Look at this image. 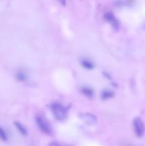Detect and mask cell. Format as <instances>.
<instances>
[{
    "label": "cell",
    "mask_w": 145,
    "mask_h": 146,
    "mask_svg": "<svg viewBox=\"0 0 145 146\" xmlns=\"http://www.w3.org/2000/svg\"><path fill=\"white\" fill-rule=\"evenodd\" d=\"M51 111L56 119L63 121L67 116V111L65 107L59 103H55L51 105Z\"/></svg>",
    "instance_id": "1"
},
{
    "label": "cell",
    "mask_w": 145,
    "mask_h": 146,
    "mask_svg": "<svg viewBox=\"0 0 145 146\" xmlns=\"http://www.w3.org/2000/svg\"><path fill=\"white\" fill-rule=\"evenodd\" d=\"M133 125L136 135L138 137L143 136L145 132V127L142 120L139 118H134L133 121Z\"/></svg>",
    "instance_id": "2"
},
{
    "label": "cell",
    "mask_w": 145,
    "mask_h": 146,
    "mask_svg": "<svg viewBox=\"0 0 145 146\" xmlns=\"http://www.w3.org/2000/svg\"><path fill=\"white\" fill-rule=\"evenodd\" d=\"M36 123L38 126L39 127L40 130L42 131L45 133L49 134L51 133V128L48 125V123L46 122L45 119L43 118V117L37 116L36 117Z\"/></svg>",
    "instance_id": "3"
},
{
    "label": "cell",
    "mask_w": 145,
    "mask_h": 146,
    "mask_svg": "<svg viewBox=\"0 0 145 146\" xmlns=\"http://www.w3.org/2000/svg\"><path fill=\"white\" fill-rule=\"evenodd\" d=\"M81 119L83 120L88 124L95 123L97 121L96 117L90 113H83L80 115Z\"/></svg>",
    "instance_id": "4"
},
{
    "label": "cell",
    "mask_w": 145,
    "mask_h": 146,
    "mask_svg": "<svg viewBox=\"0 0 145 146\" xmlns=\"http://www.w3.org/2000/svg\"><path fill=\"white\" fill-rule=\"evenodd\" d=\"M105 18L114 27H118V21L116 18H115V16L113 15V14L112 13H107V14H105Z\"/></svg>",
    "instance_id": "5"
},
{
    "label": "cell",
    "mask_w": 145,
    "mask_h": 146,
    "mask_svg": "<svg viewBox=\"0 0 145 146\" xmlns=\"http://www.w3.org/2000/svg\"><path fill=\"white\" fill-rule=\"evenodd\" d=\"M15 125L16 126V128H18V130L20 131L21 133H22L23 135H26V131L25 128H24V126H23L20 123H17V122L15 123Z\"/></svg>",
    "instance_id": "6"
},
{
    "label": "cell",
    "mask_w": 145,
    "mask_h": 146,
    "mask_svg": "<svg viewBox=\"0 0 145 146\" xmlns=\"http://www.w3.org/2000/svg\"><path fill=\"white\" fill-rule=\"evenodd\" d=\"M0 138H1L2 141H7V134H6L5 131H4L1 127H0Z\"/></svg>",
    "instance_id": "7"
},
{
    "label": "cell",
    "mask_w": 145,
    "mask_h": 146,
    "mask_svg": "<svg viewBox=\"0 0 145 146\" xmlns=\"http://www.w3.org/2000/svg\"><path fill=\"white\" fill-rule=\"evenodd\" d=\"M82 65H83L84 67H85V68H92V67H93L92 64H91L90 61H86V60H84V61H82Z\"/></svg>",
    "instance_id": "8"
},
{
    "label": "cell",
    "mask_w": 145,
    "mask_h": 146,
    "mask_svg": "<svg viewBox=\"0 0 145 146\" xmlns=\"http://www.w3.org/2000/svg\"><path fill=\"white\" fill-rule=\"evenodd\" d=\"M82 91H83L84 94L88 96H91L92 95V91L90 89H89V88H83Z\"/></svg>",
    "instance_id": "9"
},
{
    "label": "cell",
    "mask_w": 145,
    "mask_h": 146,
    "mask_svg": "<svg viewBox=\"0 0 145 146\" xmlns=\"http://www.w3.org/2000/svg\"><path fill=\"white\" fill-rule=\"evenodd\" d=\"M17 78L19 79L20 81H24L26 79V76L23 73H18L17 74Z\"/></svg>",
    "instance_id": "10"
},
{
    "label": "cell",
    "mask_w": 145,
    "mask_h": 146,
    "mask_svg": "<svg viewBox=\"0 0 145 146\" xmlns=\"http://www.w3.org/2000/svg\"><path fill=\"white\" fill-rule=\"evenodd\" d=\"M112 94L111 92H109V91H105L103 93V94H102V96L105 98H107L109 97H112Z\"/></svg>",
    "instance_id": "11"
}]
</instances>
